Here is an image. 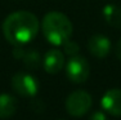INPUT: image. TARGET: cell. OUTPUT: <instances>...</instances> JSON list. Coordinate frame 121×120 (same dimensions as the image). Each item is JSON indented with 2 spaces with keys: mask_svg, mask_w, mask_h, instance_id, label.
Listing matches in <instances>:
<instances>
[{
  "mask_svg": "<svg viewBox=\"0 0 121 120\" xmlns=\"http://www.w3.org/2000/svg\"><path fill=\"white\" fill-rule=\"evenodd\" d=\"M79 49L80 48H79V45H77V43L72 41V40H70V39L63 44V50H65V53L68 54L70 57H72L75 54L79 53Z\"/></svg>",
  "mask_w": 121,
  "mask_h": 120,
  "instance_id": "cell-12",
  "label": "cell"
},
{
  "mask_svg": "<svg viewBox=\"0 0 121 120\" xmlns=\"http://www.w3.org/2000/svg\"><path fill=\"white\" fill-rule=\"evenodd\" d=\"M17 111V99L16 97L8 93L0 94V119H8L14 115Z\"/></svg>",
  "mask_w": 121,
  "mask_h": 120,
  "instance_id": "cell-9",
  "label": "cell"
},
{
  "mask_svg": "<svg viewBox=\"0 0 121 120\" xmlns=\"http://www.w3.org/2000/svg\"><path fill=\"white\" fill-rule=\"evenodd\" d=\"M63 65H65V56L58 49L48 50L47 54L44 56V59H43V66H44L45 71L49 74L59 72Z\"/></svg>",
  "mask_w": 121,
  "mask_h": 120,
  "instance_id": "cell-8",
  "label": "cell"
},
{
  "mask_svg": "<svg viewBox=\"0 0 121 120\" xmlns=\"http://www.w3.org/2000/svg\"><path fill=\"white\" fill-rule=\"evenodd\" d=\"M102 107L113 116H121V89H109L100 99Z\"/></svg>",
  "mask_w": 121,
  "mask_h": 120,
  "instance_id": "cell-6",
  "label": "cell"
},
{
  "mask_svg": "<svg viewBox=\"0 0 121 120\" xmlns=\"http://www.w3.org/2000/svg\"><path fill=\"white\" fill-rule=\"evenodd\" d=\"M115 54H116V57L121 61V39H119V41L115 45Z\"/></svg>",
  "mask_w": 121,
  "mask_h": 120,
  "instance_id": "cell-15",
  "label": "cell"
},
{
  "mask_svg": "<svg viewBox=\"0 0 121 120\" xmlns=\"http://www.w3.org/2000/svg\"><path fill=\"white\" fill-rule=\"evenodd\" d=\"M22 59H23L25 66L27 68H30V70H36L41 65V56L35 49L26 50L23 57H22Z\"/></svg>",
  "mask_w": 121,
  "mask_h": 120,
  "instance_id": "cell-11",
  "label": "cell"
},
{
  "mask_svg": "<svg viewBox=\"0 0 121 120\" xmlns=\"http://www.w3.org/2000/svg\"><path fill=\"white\" fill-rule=\"evenodd\" d=\"M103 16L108 25L121 27V8L115 4H108L103 8Z\"/></svg>",
  "mask_w": 121,
  "mask_h": 120,
  "instance_id": "cell-10",
  "label": "cell"
},
{
  "mask_svg": "<svg viewBox=\"0 0 121 120\" xmlns=\"http://www.w3.org/2000/svg\"><path fill=\"white\" fill-rule=\"evenodd\" d=\"M66 72L71 81L73 83H84L88 80L89 74H90V66L86 61L85 57L75 54L67 62L66 66Z\"/></svg>",
  "mask_w": 121,
  "mask_h": 120,
  "instance_id": "cell-4",
  "label": "cell"
},
{
  "mask_svg": "<svg viewBox=\"0 0 121 120\" xmlns=\"http://www.w3.org/2000/svg\"><path fill=\"white\" fill-rule=\"evenodd\" d=\"M12 88L22 97H34L39 92V81L27 72H17L12 78Z\"/></svg>",
  "mask_w": 121,
  "mask_h": 120,
  "instance_id": "cell-5",
  "label": "cell"
},
{
  "mask_svg": "<svg viewBox=\"0 0 121 120\" xmlns=\"http://www.w3.org/2000/svg\"><path fill=\"white\" fill-rule=\"evenodd\" d=\"M91 96L85 90H75L66 99V110L70 115L79 118L82 116L91 107Z\"/></svg>",
  "mask_w": 121,
  "mask_h": 120,
  "instance_id": "cell-3",
  "label": "cell"
},
{
  "mask_svg": "<svg viewBox=\"0 0 121 120\" xmlns=\"http://www.w3.org/2000/svg\"><path fill=\"white\" fill-rule=\"evenodd\" d=\"M39 19L34 13L18 10L7 17L3 22V34L13 45H23L30 43L39 32Z\"/></svg>",
  "mask_w": 121,
  "mask_h": 120,
  "instance_id": "cell-1",
  "label": "cell"
},
{
  "mask_svg": "<svg viewBox=\"0 0 121 120\" xmlns=\"http://www.w3.org/2000/svg\"><path fill=\"white\" fill-rule=\"evenodd\" d=\"M89 120H108V118L106 116L104 112H102V111H95V112L90 116Z\"/></svg>",
  "mask_w": 121,
  "mask_h": 120,
  "instance_id": "cell-14",
  "label": "cell"
},
{
  "mask_svg": "<svg viewBox=\"0 0 121 120\" xmlns=\"http://www.w3.org/2000/svg\"><path fill=\"white\" fill-rule=\"evenodd\" d=\"M26 50L22 48V45H16V48L13 49V56H14V58H21L22 59V57H23V54H25Z\"/></svg>",
  "mask_w": 121,
  "mask_h": 120,
  "instance_id": "cell-13",
  "label": "cell"
},
{
  "mask_svg": "<svg viewBox=\"0 0 121 120\" xmlns=\"http://www.w3.org/2000/svg\"><path fill=\"white\" fill-rule=\"evenodd\" d=\"M43 34L53 45L65 44L72 34V23L60 12H49L44 16L41 22Z\"/></svg>",
  "mask_w": 121,
  "mask_h": 120,
  "instance_id": "cell-2",
  "label": "cell"
},
{
  "mask_svg": "<svg viewBox=\"0 0 121 120\" xmlns=\"http://www.w3.org/2000/svg\"><path fill=\"white\" fill-rule=\"evenodd\" d=\"M88 48H89V52L94 57L104 58V57H107V54L111 50V41H109L107 36L95 34V35H93L89 39Z\"/></svg>",
  "mask_w": 121,
  "mask_h": 120,
  "instance_id": "cell-7",
  "label": "cell"
}]
</instances>
